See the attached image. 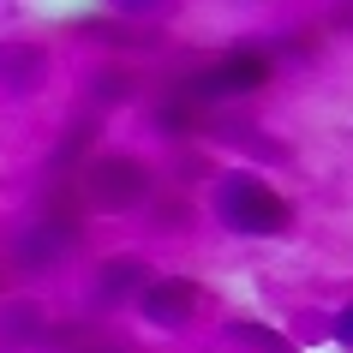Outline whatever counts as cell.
Listing matches in <instances>:
<instances>
[{
    "label": "cell",
    "mask_w": 353,
    "mask_h": 353,
    "mask_svg": "<svg viewBox=\"0 0 353 353\" xmlns=\"http://www.w3.org/2000/svg\"><path fill=\"white\" fill-rule=\"evenodd\" d=\"M216 210H222V222L234 234H263V240H276L294 228V210L281 192H270L258 174H228V186L216 192Z\"/></svg>",
    "instance_id": "obj_1"
},
{
    "label": "cell",
    "mask_w": 353,
    "mask_h": 353,
    "mask_svg": "<svg viewBox=\"0 0 353 353\" xmlns=\"http://www.w3.org/2000/svg\"><path fill=\"white\" fill-rule=\"evenodd\" d=\"M270 84V54L258 48H228L216 66L192 78V96H245V90H263Z\"/></svg>",
    "instance_id": "obj_2"
},
{
    "label": "cell",
    "mask_w": 353,
    "mask_h": 353,
    "mask_svg": "<svg viewBox=\"0 0 353 353\" xmlns=\"http://www.w3.org/2000/svg\"><path fill=\"white\" fill-rule=\"evenodd\" d=\"M138 305H144L162 330H186L192 312H198V288H192V281H180V276H156L144 294H138Z\"/></svg>",
    "instance_id": "obj_3"
},
{
    "label": "cell",
    "mask_w": 353,
    "mask_h": 353,
    "mask_svg": "<svg viewBox=\"0 0 353 353\" xmlns=\"http://www.w3.org/2000/svg\"><path fill=\"white\" fill-rule=\"evenodd\" d=\"M90 180H96L90 192L102 198V204H132V198L144 192V186H138L144 174H138L132 162H96V174H90Z\"/></svg>",
    "instance_id": "obj_4"
},
{
    "label": "cell",
    "mask_w": 353,
    "mask_h": 353,
    "mask_svg": "<svg viewBox=\"0 0 353 353\" xmlns=\"http://www.w3.org/2000/svg\"><path fill=\"white\" fill-rule=\"evenodd\" d=\"M138 276H144V270H138V263H114V270H102V299H120V294H126V288H132V281H138Z\"/></svg>",
    "instance_id": "obj_5"
},
{
    "label": "cell",
    "mask_w": 353,
    "mask_h": 353,
    "mask_svg": "<svg viewBox=\"0 0 353 353\" xmlns=\"http://www.w3.org/2000/svg\"><path fill=\"white\" fill-rule=\"evenodd\" d=\"M341 341H353V312H341Z\"/></svg>",
    "instance_id": "obj_6"
}]
</instances>
